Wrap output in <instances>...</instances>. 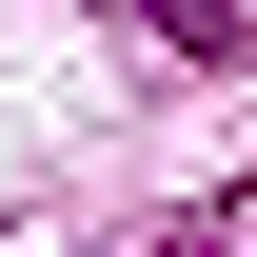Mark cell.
Listing matches in <instances>:
<instances>
[{
	"label": "cell",
	"instance_id": "cell-1",
	"mask_svg": "<svg viewBox=\"0 0 257 257\" xmlns=\"http://www.w3.org/2000/svg\"><path fill=\"white\" fill-rule=\"evenodd\" d=\"M139 20H178V40H237V0H139Z\"/></svg>",
	"mask_w": 257,
	"mask_h": 257
}]
</instances>
